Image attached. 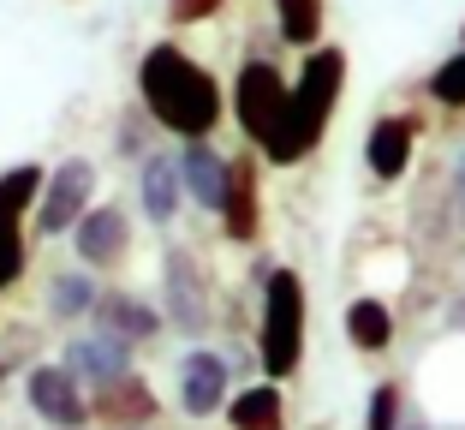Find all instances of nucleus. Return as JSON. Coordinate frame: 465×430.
<instances>
[{"label":"nucleus","mask_w":465,"mask_h":430,"mask_svg":"<svg viewBox=\"0 0 465 430\" xmlns=\"http://www.w3.org/2000/svg\"><path fill=\"white\" fill-rule=\"evenodd\" d=\"M227 0H167V25H209Z\"/></svg>","instance_id":"nucleus-25"},{"label":"nucleus","mask_w":465,"mask_h":430,"mask_svg":"<svg viewBox=\"0 0 465 430\" xmlns=\"http://www.w3.org/2000/svg\"><path fill=\"white\" fill-rule=\"evenodd\" d=\"M132 359H137V347L125 341V335L102 329V323H90L84 335H72L66 347H60V365H66V371L78 376V383H84L90 395L108 389L114 376H125V371H132Z\"/></svg>","instance_id":"nucleus-8"},{"label":"nucleus","mask_w":465,"mask_h":430,"mask_svg":"<svg viewBox=\"0 0 465 430\" xmlns=\"http://www.w3.org/2000/svg\"><path fill=\"white\" fill-rule=\"evenodd\" d=\"M143 144H150L143 120H137V114H120V144H114V150H120L125 162H137V155H143Z\"/></svg>","instance_id":"nucleus-26"},{"label":"nucleus","mask_w":465,"mask_h":430,"mask_svg":"<svg viewBox=\"0 0 465 430\" xmlns=\"http://www.w3.org/2000/svg\"><path fill=\"white\" fill-rule=\"evenodd\" d=\"M227 425L232 430H287V395L281 383H245L239 395H227Z\"/></svg>","instance_id":"nucleus-17"},{"label":"nucleus","mask_w":465,"mask_h":430,"mask_svg":"<svg viewBox=\"0 0 465 430\" xmlns=\"http://www.w3.org/2000/svg\"><path fill=\"white\" fill-rule=\"evenodd\" d=\"M411 150H418V120L411 114H382L364 132V167L376 180H406Z\"/></svg>","instance_id":"nucleus-13"},{"label":"nucleus","mask_w":465,"mask_h":430,"mask_svg":"<svg viewBox=\"0 0 465 430\" xmlns=\"http://www.w3.org/2000/svg\"><path fill=\"white\" fill-rule=\"evenodd\" d=\"M341 90H346V48L316 42L311 55H304L299 78H292V102L281 114V125H274V138L262 144V162H274V167L311 162L322 132H329V120H334V108H341Z\"/></svg>","instance_id":"nucleus-2"},{"label":"nucleus","mask_w":465,"mask_h":430,"mask_svg":"<svg viewBox=\"0 0 465 430\" xmlns=\"http://www.w3.org/2000/svg\"><path fill=\"white\" fill-rule=\"evenodd\" d=\"M424 96L436 102V108H448V114H465V30H460V55H448L436 72H430Z\"/></svg>","instance_id":"nucleus-22"},{"label":"nucleus","mask_w":465,"mask_h":430,"mask_svg":"<svg viewBox=\"0 0 465 430\" xmlns=\"http://www.w3.org/2000/svg\"><path fill=\"white\" fill-rule=\"evenodd\" d=\"M179 204H185V185H179V155H143L137 167V209L150 227H173Z\"/></svg>","instance_id":"nucleus-15"},{"label":"nucleus","mask_w":465,"mask_h":430,"mask_svg":"<svg viewBox=\"0 0 465 430\" xmlns=\"http://www.w3.org/2000/svg\"><path fill=\"white\" fill-rule=\"evenodd\" d=\"M120 430H150V425H120Z\"/></svg>","instance_id":"nucleus-30"},{"label":"nucleus","mask_w":465,"mask_h":430,"mask_svg":"<svg viewBox=\"0 0 465 430\" xmlns=\"http://www.w3.org/2000/svg\"><path fill=\"white\" fill-rule=\"evenodd\" d=\"M30 269V245H25V222L18 215H0V293L18 287Z\"/></svg>","instance_id":"nucleus-23"},{"label":"nucleus","mask_w":465,"mask_h":430,"mask_svg":"<svg viewBox=\"0 0 465 430\" xmlns=\"http://www.w3.org/2000/svg\"><path fill=\"white\" fill-rule=\"evenodd\" d=\"M227 167L232 162L209 138H185V150H179V185H185L192 209L221 215V204H227Z\"/></svg>","instance_id":"nucleus-12"},{"label":"nucleus","mask_w":465,"mask_h":430,"mask_svg":"<svg viewBox=\"0 0 465 430\" xmlns=\"http://www.w3.org/2000/svg\"><path fill=\"white\" fill-rule=\"evenodd\" d=\"M227 395H232V365L227 353L215 347H185L179 353V413L185 418H215L227 413Z\"/></svg>","instance_id":"nucleus-9"},{"label":"nucleus","mask_w":465,"mask_h":430,"mask_svg":"<svg viewBox=\"0 0 465 430\" xmlns=\"http://www.w3.org/2000/svg\"><path fill=\"white\" fill-rule=\"evenodd\" d=\"M42 180H48V174H42L36 162L6 167V174H0V215H18V222H25L30 209H36V197H42Z\"/></svg>","instance_id":"nucleus-21"},{"label":"nucleus","mask_w":465,"mask_h":430,"mask_svg":"<svg viewBox=\"0 0 465 430\" xmlns=\"http://www.w3.org/2000/svg\"><path fill=\"white\" fill-rule=\"evenodd\" d=\"M155 413H162L155 389L143 383V376H132V371L90 395V418H96V425H114V430L120 425H155Z\"/></svg>","instance_id":"nucleus-14"},{"label":"nucleus","mask_w":465,"mask_h":430,"mask_svg":"<svg viewBox=\"0 0 465 430\" xmlns=\"http://www.w3.org/2000/svg\"><path fill=\"white\" fill-rule=\"evenodd\" d=\"M25 401L42 425L54 430H84L90 425V389H84L78 376L66 365H30L25 371Z\"/></svg>","instance_id":"nucleus-7"},{"label":"nucleus","mask_w":465,"mask_h":430,"mask_svg":"<svg viewBox=\"0 0 465 430\" xmlns=\"http://www.w3.org/2000/svg\"><path fill=\"white\" fill-rule=\"evenodd\" d=\"M72 251L84 269H120L132 257V215L120 204H90L72 222Z\"/></svg>","instance_id":"nucleus-10"},{"label":"nucleus","mask_w":465,"mask_h":430,"mask_svg":"<svg viewBox=\"0 0 465 430\" xmlns=\"http://www.w3.org/2000/svg\"><path fill=\"white\" fill-rule=\"evenodd\" d=\"M292 102V78L274 60H245L239 66V78H232V120H239V132H245V144H269L274 125H281V114H287Z\"/></svg>","instance_id":"nucleus-4"},{"label":"nucleus","mask_w":465,"mask_h":430,"mask_svg":"<svg viewBox=\"0 0 465 430\" xmlns=\"http://www.w3.org/2000/svg\"><path fill=\"white\" fill-rule=\"evenodd\" d=\"M304 323H311V305H304V275L292 264H274L262 275V311H257V371L287 383L304 365Z\"/></svg>","instance_id":"nucleus-3"},{"label":"nucleus","mask_w":465,"mask_h":430,"mask_svg":"<svg viewBox=\"0 0 465 430\" xmlns=\"http://www.w3.org/2000/svg\"><path fill=\"white\" fill-rule=\"evenodd\" d=\"M274 25L292 48H316L329 25V0H274Z\"/></svg>","instance_id":"nucleus-20"},{"label":"nucleus","mask_w":465,"mask_h":430,"mask_svg":"<svg viewBox=\"0 0 465 430\" xmlns=\"http://www.w3.org/2000/svg\"><path fill=\"white\" fill-rule=\"evenodd\" d=\"M137 102L162 132L173 138H209L227 114V96H221V78L192 60L179 42H155L137 60Z\"/></svg>","instance_id":"nucleus-1"},{"label":"nucleus","mask_w":465,"mask_h":430,"mask_svg":"<svg viewBox=\"0 0 465 430\" xmlns=\"http://www.w3.org/2000/svg\"><path fill=\"white\" fill-rule=\"evenodd\" d=\"M406 418V389L400 383H376L364 401V430H394Z\"/></svg>","instance_id":"nucleus-24"},{"label":"nucleus","mask_w":465,"mask_h":430,"mask_svg":"<svg viewBox=\"0 0 465 430\" xmlns=\"http://www.w3.org/2000/svg\"><path fill=\"white\" fill-rule=\"evenodd\" d=\"M90 323H102V329L125 335L132 347H143V341H155V335H162L167 317L150 305V299H137V293H125V287H102V299H96V311H90Z\"/></svg>","instance_id":"nucleus-16"},{"label":"nucleus","mask_w":465,"mask_h":430,"mask_svg":"<svg viewBox=\"0 0 465 430\" xmlns=\"http://www.w3.org/2000/svg\"><path fill=\"white\" fill-rule=\"evenodd\" d=\"M448 197H453V209H460V227H465V144L453 150V167H448Z\"/></svg>","instance_id":"nucleus-27"},{"label":"nucleus","mask_w":465,"mask_h":430,"mask_svg":"<svg viewBox=\"0 0 465 430\" xmlns=\"http://www.w3.org/2000/svg\"><path fill=\"white\" fill-rule=\"evenodd\" d=\"M162 317L173 323L179 335H209V323H215L203 264H197V251H185V245H167V257H162Z\"/></svg>","instance_id":"nucleus-5"},{"label":"nucleus","mask_w":465,"mask_h":430,"mask_svg":"<svg viewBox=\"0 0 465 430\" xmlns=\"http://www.w3.org/2000/svg\"><path fill=\"white\" fill-rule=\"evenodd\" d=\"M448 329H465V293L453 299V311H448Z\"/></svg>","instance_id":"nucleus-29"},{"label":"nucleus","mask_w":465,"mask_h":430,"mask_svg":"<svg viewBox=\"0 0 465 430\" xmlns=\"http://www.w3.org/2000/svg\"><path fill=\"white\" fill-rule=\"evenodd\" d=\"M346 341H352V353H388L394 347V305L388 299H376V293H364V299H352L346 305Z\"/></svg>","instance_id":"nucleus-19"},{"label":"nucleus","mask_w":465,"mask_h":430,"mask_svg":"<svg viewBox=\"0 0 465 430\" xmlns=\"http://www.w3.org/2000/svg\"><path fill=\"white\" fill-rule=\"evenodd\" d=\"M221 222H227V239H232V245H257V239H262V180H257V155H232Z\"/></svg>","instance_id":"nucleus-11"},{"label":"nucleus","mask_w":465,"mask_h":430,"mask_svg":"<svg viewBox=\"0 0 465 430\" xmlns=\"http://www.w3.org/2000/svg\"><path fill=\"white\" fill-rule=\"evenodd\" d=\"M90 192H96V162H90V155H66V162L42 180V197H36V209H30V222L42 227V239L72 234V222L90 209Z\"/></svg>","instance_id":"nucleus-6"},{"label":"nucleus","mask_w":465,"mask_h":430,"mask_svg":"<svg viewBox=\"0 0 465 430\" xmlns=\"http://www.w3.org/2000/svg\"><path fill=\"white\" fill-rule=\"evenodd\" d=\"M102 287H96V269H60V275H48V293H42V305H48V317L54 323H90V311H96Z\"/></svg>","instance_id":"nucleus-18"},{"label":"nucleus","mask_w":465,"mask_h":430,"mask_svg":"<svg viewBox=\"0 0 465 430\" xmlns=\"http://www.w3.org/2000/svg\"><path fill=\"white\" fill-rule=\"evenodd\" d=\"M394 430H436V425H430V418H424V406H411V401H406V418H400Z\"/></svg>","instance_id":"nucleus-28"}]
</instances>
